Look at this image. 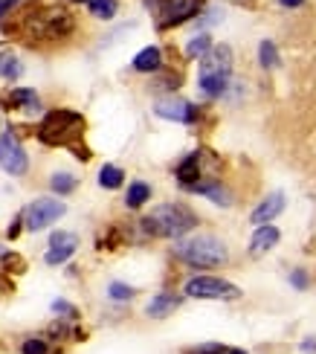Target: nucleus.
Returning a JSON list of instances; mask_svg holds the SVG:
<instances>
[{
  "mask_svg": "<svg viewBox=\"0 0 316 354\" xmlns=\"http://www.w3.org/2000/svg\"><path fill=\"white\" fill-rule=\"evenodd\" d=\"M15 3H18V0H3V3H0V15H3L6 9H12Z\"/></svg>",
  "mask_w": 316,
  "mask_h": 354,
  "instance_id": "nucleus-28",
  "label": "nucleus"
},
{
  "mask_svg": "<svg viewBox=\"0 0 316 354\" xmlns=\"http://www.w3.org/2000/svg\"><path fill=\"white\" fill-rule=\"evenodd\" d=\"M148 198H151V189H148L145 183H133L131 189H128V206H131V209H137V206H142Z\"/></svg>",
  "mask_w": 316,
  "mask_h": 354,
  "instance_id": "nucleus-15",
  "label": "nucleus"
},
{
  "mask_svg": "<svg viewBox=\"0 0 316 354\" xmlns=\"http://www.w3.org/2000/svg\"><path fill=\"white\" fill-rule=\"evenodd\" d=\"M111 297H113V299H131V297H133V290H131L128 285L113 282V285H111Z\"/></svg>",
  "mask_w": 316,
  "mask_h": 354,
  "instance_id": "nucleus-27",
  "label": "nucleus"
},
{
  "mask_svg": "<svg viewBox=\"0 0 316 354\" xmlns=\"http://www.w3.org/2000/svg\"><path fill=\"white\" fill-rule=\"evenodd\" d=\"M261 64L264 67H276L279 64V53H276V44L273 41H264L261 44Z\"/></svg>",
  "mask_w": 316,
  "mask_h": 354,
  "instance_id": "nucleus-22",
  "label": "nucleus"
},
{
  "mask_svg": "<svg viewBox=\"0 0 316 354\" xmlns=\"http://www.w3.org/2000/svg\"><path fill=\"white\" fill-rule=\"evenodd\" d=\"M24 354H50V348H47V343H44V340H35V337H32V340L24 343Z\"/></svg>",
  "mask_w": 316,
  "mask_h": 354,
  "instance_id": "nucleus-25",
  "label": "nucleus"
},
{
  "mask_svg": "<svg viewBox=\"0 0 316 354\" xmlns=\"http://www.w3.org/2000/svg\"><path fill=\"white\" fill-rule=\"evenodd\" d=\"M90 12H93L96 18H113L116 0H90Z\"/></svg>",
  "mask_w": 316,
  "mask_h": 354,
  "instance_id": "nucleus-20",
  "label": "nucleus"
},
{
  "mask_svg": "<svg viewBox=\"0 0 316 354\" xmlns=\"http://www.w3.org/2000/svg\"><path fill=\"white\" fill-rule=\"evenodd\" d=\"M194 0H174V6H171V18H169V24H177V21H183V18H189V15L194 12Z\"/></svg>",
  "mask_w": 316,
  "mask_h": 354,
  "instance_id": "nucleus-18",
  "label": "nucleus"
},
{
  "mask_svg": "<svg viewBox=\"0 0 316 354\" xmlns=\"http://www.w3.org/2000/svg\"><path fill=\"white\" fill-rule=\"evenodd\" d=\"M67 212V206L62 201H50V198H41L35 203H29L26 206V212H24V221H26V230H44V227H50L53 221H58Z\"/></svg>",
  "mask_w": 316,
  "mask_h": 354,
  "instance_id": "nucleus-6",
  "label": "nucleus"
},
{
  "mask_svg": "<svg viewBox=\"0 0 316 354\" xmlns=\"http://www.w3.org/2000/svg\"><path fill=\"white\" fill-rule=\"evenodd\" d=\"M0 76H6V79H18L21 76V62L12 53L0 55Z\"/></svg>",
  "mask_w": 316,
  "mask_h": 354,
  "instance_id": "nucleus-17",
  "label": "nucleus"
},
{
  "mask_svg": "<svg viewBox=\"0 0 316 354\" xmlns=\"http://www.w3.org/2000/svg\"><path fill=\"white\" fill-rule=\"evenodd\" d=\"M189 354H227V348H223L221 343H206V346H198V348H192Z\"/></svg>",
  "mask_w": 316,
  "mask_h": 354,
  "instance_id": "nucleus-26",
  "label": "nucleus"
},
{
  "mask_svg": "<svg viewBox=\"0 0 316 354\" xmlns=\"http://www.w3.org/2000/svg\"><path fill=\"white\" fill-rule=\"evenodd\" d=\"M194 189L203 192V195H209V198H215V203H223V206L230 203V195L223 189H218V186H194Z\"/></svg>",
  "mask_w": 316,
  "mask_h": 354,
  "instance_id": "nucleus-24",
  "label": "nucleus"
},
{
  "mask_svg": "<svg viewBox=\"0 0 316 354\" xmlns=\"http://www.w3.org/2000/svg\"><path fill=\"white\" fill-rule=\"evenodd\" d=\"M157 113L165 116V120H177V122L194 120V108L189 105V102H180V99H165V102H160Z\"/></svg>",
  "mask_w": 316,
  "mask_h": 354,
  "instance_id": "nucleus-10",
  "label": "nucleus"
},
{
  "mask_svg": "<svg viewBox=\"0 0 316 354\" xmlns=\"http://www.w3.org/2000/svg\"><path fill=\"white\" fill-rule=\"evenodd\" d=\"M145 232L160 235V239H180L183 232H189L194 227V215L180 203H165L142 221Z\"/></svg>",
  "mask_w": 316,
  "mask_h": 354,
  "instance_id": "nucleus-1",
  "label": "nucleus"
},
{
  "mask_svg": "<svg viewBox=\"0 0 316 354\" xmlns=\"http://www.w3.org/2000/svg\"><path fill=\"white\" fill-rule=\"evenodd\" d=\"M177 256L189 261L192 268H218L227 261V247L212 235H198V239L177 244Z\"/></svg>",
  "mask_w": 316,
  "mask_h": 354,
  "instance_id": "nucleus-3",
  "label": "nucleus"
},
{
  "mask_svg": "<svg viewBox=\"0 0 316 354\" xmlns=\"http://www.w3.org/2000/svg\"><path fill=\"white\" fill-rule=\"evenodd\" d=\"M0 166H3L9 174H24L26 171V154L21 149V142L15 140L12 134L0 137Z\"/></svg>",
  "mask_w": 316,
  "mask_h": 354,
  "instance_id": "nucleus-7",
  "label": "nucleus"
},
{
  "mask_svg": "<svg viewBox=\"0 0 316 354\" xmlns=\"http://www.w3.org/2000/svg\"><path fill=\"white\" fill-rule=\"evenodd\" d=\"M79 247V239L73 232H55L50 239V250H47V264H62L67 261Z\"/></svg>",
  "mask_w": 316,
  "mask_h": 354,
  "instance_id": "nucleus-8",
  "label": "nucleus"
},
{
  "mask_svg": "<svg viewBox=\"0 0 316 354\" xmlns=\"http://www.w3.org/2000/svg\"><path fill=\"white\" fill-rule=\"evenodd\" d=\"M186 293L194 299H238L241 290L227 282V279H215V276H194L186 282Z\"/></svg>",
  "mask_w": 316,
  "mask_h": 354,
  "instance_id": "nucleus-5",
  "label": "nucleus"
},
{
  "mask_svg": "<svg viewBox=\"0 0 316 354\" xmlns=\"http://www.w3.org/2000/svg\"><path fill=\"white\" fill-rule=\"evenodd\" d=\"M122 169H116V166H104L102 171H99V183L104 186V189H119L122 186Z\"/></svg>",
  "mask_w": 316,
  "mask_h": 354,
  "instance_id": "nucleus-14",
  "label": "nucleus"
},
{
  "mask_svg": "<svg viewBox=\"0 0 316 354\" xmlns=\"http://www.w3.org/2000/svg\"><path fill=\"white\" fill-rule=\"evenodd\" d=\"M160 62H162V53L157 47H148V50H142L137 58H133V67H137L140 73H151V70L160 67Z\"/></svg>",
  "mask_w": 316,
  "mask_h": 354,
  "instance_id": "nucleus-12",
  "label": "nucleus"
},
{
  "mask_svg": "<svg viewBox=\"0 0 316 354\" xmlns=\"http://www.w3.org/2000/svg\"><path fill=\"white\" fill-rule=\"evenodd\" d=\"M281 209H284V195H281V192H276V195H270L267 201H261L259 206H255L252 215H250V221H252L255 227H264V224H270V221H273Z\"/></svg>",
  "mask_w": 316,
  "mask_h": 354,
  "instance_id": "nucleus-9",
  "label": "nucleus"
},
{
  "mask_svg": "<svg viewBox=\"0 0 316 354\" xmlns=\"http://www.w3.org/2000/svg\"><path fill=\"white\" fill-rule=\"evenodd\" d=\"M212 50V38L209 35H198V38H192L189 41V47H186V55H203V53H209Z\"/></svg>",
  "mask_w": 316,
  "mask_h": 354,
  "instance_id": "nucleus-19",
  "label": "nucleus"
},
{
  "mask_svg": "<svg viewBox=\"0 0 316 354\" xmlns=\"http://www.w3.org/2000/svg\"><path fill=\"white\" fill-rule=\"evenodd\" d=\"M281 6H302V0H281Z\"/></svg>",
  "mask_w": 316,
  "mask_h": 354,
  "instance_id": "nucleus-29",
  "label": "nucleus"
},
{
  "mask_svg": "<svg viewBox=\"0 0 316 354\" xmlns=\"http://www.w3.org/2000/svg\"><path fill=\"white\" fill-rule=\"evenodd\" d=\"M230 73H232V50L227 47V44L203 53V58H201V87L209 96H218L223 87H227Z\"/></svg>",
  "mask_w": 316,
  "mask_h": 354,
  "instance_id": "nucleus-2",
  "label": "nucleus"
},
{
  "mask_svg": "<svg viewBox=\"0 0 316 354\" xmlns=\"http://www.w3.org/2000/svg\"><path fill=\"white\" fill-rule=\"evenodd\" d=\"M177 305H180L177 297H165V293H162V297H157L151 305H148V317H165L169 311H174Z\"/></svg>",
  "mask_w": 316,
  "mask_h": 354,
  "instance_id": "nucleus-13",
  "label": "nucleus"
},
{
  "mask_svg": "<svg viewBox=\"0 0 316 354\" xmlns=\"http://www.w3.org/2000/svg\"><path fill=\"white\" fill-rule=\"evenodd\" d=\"M276 244H279V230L270 227V224H264V227L255 230L252 241H250V253H252V256H261V253H267V250L276 247Z\"/></svg>",
  "mask_w": 316,
  "mask_h": 354,
  "instance_id": "nucleus-11",
  "label": "nucleus"
},
{
  "mask_svg": "<svg viewBox=\"0 0 316 354\" xmlns=\"http://www.w3.org/2000/svg\"><path fill=\"white\" fill-rule=\"evenodd\" d=\"M9 102L12 105H21V108H38V99H35V93L32 91H15L12 96H9Z\"/></svg>",
  "mask_w": 316,
  "mask_h": 354,
  "instance_id": "nucleus-21",
  "label": "nucleus"
},
{
  "mask_svg": "<svg viewBox=\"0 0 316 354\" xmlns=\"http://www.w3.org/2000/svg\"><path fill=\"white\" fill-rule=\"evenodd\" d=\"M177 177H180V180H183L186 186L194 183V177H198V154H192V157L183 160V166L177 169Z\"/></svg>",
  "mask_w": 316,
  "mask_h": 354,
  "instance_id": "nucleus-16",
  "label": "nucleus"
},
{
  "mask_svg": "<svg viewBox=\"0 0 316 354\" xmlns=\"http://www.w3.org/2000/svg\"><path fill=\"white\" fill-rule=\"evenodd\" d=\"M76 134H82V116L70 113V111H53L41 125V140L53 142V145L73 142Z\"/></svg>",
  "mask_w": 316,
  "mask_h": 354,
  "instance_id": "nucleus-4",
  "label": "nucleus"
},
{
  "mask_svg": "<svg viewBox=\"0 0 316 354\" xmlns=\"http://www.w3.org/2000/svg\"><path fill=\"white\" fill-rule=\"evenodd\" d=\"M227 354H247V351H241V348H235V351H227Z\"/></svg>",
  "mask_w": 316,
  "mask_h": 354,
  "instance_id": "nucleus-30",
  "label": "nucleus"
},
{
  "mask_svg": "<svg viewBox=\"0 0 316 354\" xmlns=\"http://www.w3.org/2000/svg\"><path fill=\"white\" fill-rule=\"evenodd\" d=\"M53 189L58 192V195H67V192L76 189V180H73L70 174H55L53 177Z\"/></svg>",
  "mask_w": 316,
  "mask_h": 354,
  "instance_id": "nucleus-23",
  "label": "nucleus"
},
{
  "mask_svg": "<svg viewBox=\"0 0 316 354\" xmlns=\"http://www.w3.org/2000/svg\"><path fill=\"white\" fill-rule=\"evenodd\" d=\"M76 3H82V0H76Z\"/></svg>",
  "mask_w": 316,
  "mask_h": 354,
  "instance_id": "nucleus-31",
  "label": "nucleus"
}]
</instances>
